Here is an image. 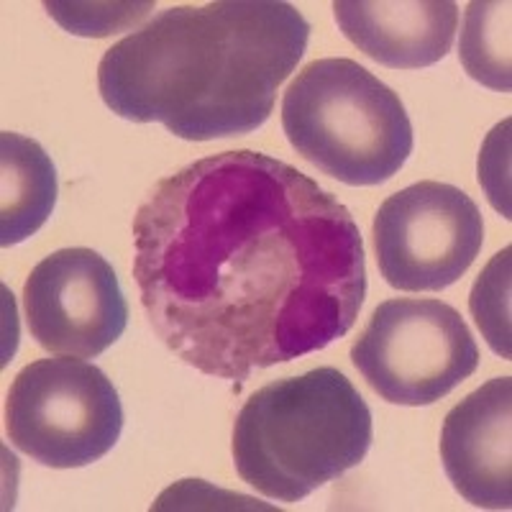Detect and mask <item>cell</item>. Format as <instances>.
I'll use <instances>...</instances> for the list:
<instances>
[{
	"label": "cell",
	"instance_id": "cell-1",
	"mask_svg": "<svg viewBox=\"0 0 512 512\" xmlns=\"http://www.w3.org/2000/svg\"><path fill=\"white\" fill-rule=\"evenodd\" d=\"M149 326L187 367L246 382L326 349L367 297L351 210L282 159L239 149L149 190L134 216Z\"/></svg>",
	"mask_w": 512,
	"mask_h": 512
},
{
	"label": "cell",
	"instance_id": "cell-2",
	"mask_svg": "<svg viewBox=\"0 0 512 512\" xmlns=\"http://www.w3.org/2000/svg\"><path fill=\"white\" fill-rule=\"evenodd\" d=\"M308 39L303 13L277 0L167 8L103 54L100 98L116 116L157 121L185 141L251 134Z\"/></svg>",
	"mask_w": 512,
	"mask_h": 512
},
{
	"label": "cell",
	"instance_id": "cell-3",
	"mask_svg": "<svg viewBox=\"0 0 512 512\" xmlns=\"http://www.w3.org/2000/svg\"><path fill=\"white\" fill-rule=\"evenodd\" d=\"M372 436V410L351 379L318 367L246 400L233 425V461L259 495L300 502L359 466Z\"/></svg>",
	"mask_w": 512,
	"mask_h": 512
},
{
	"label": "cell",
	"instance_id": "cell-4",
	"mask_svg": "<svg viewBox=\"0 0 512 512\" xmlns=\"http://www.w3.org/2000/svg\"><path fill=\"white\" fill-rule=\"evenodd\" d=\"M282 128L305 162L351 187L392 180L413 154L400 95L354 59L305 64L282 98Z\"/></svg>",
	"mask_w": 512,
	"mask_h": 512
},
{
	"label": "cell",
	"instance_id": "cell-5",
	"mask_svg": "<svg viewBox=\"0 0 512 512\" xmlns=\"http://www.w3.org/2000/svg\"><path fill=\"white\" fill-rule=\"evenodd\" d=\"M123 431V405L95 364L72 356L39 359L13 379L6 433L21 454L52 469L103 459Z\"/></svg>",
	"mask_w": 512,
	"mask_h": 512
},
{
	"label": "cell",
	"instance_id": "cell-6",
	"mask_svg": "<svg viewBox=\"0 0 512 512\" xmlns=\"http://www.w3.org/2000/svg\"><path fill=\"white\" fill-rule=\"evenodd\" d=\"M351 361L382 400L420 408L472 377L479 349L456 308L397 297L374 310L351 346Z\"/></svg>",
	"mask_w": 512,
	"mask_h": 512
},
{
	"label": "cell",
	"instance_id": "cell-7",
	"mask_svg": "<svg viewBox=\"0 0 512 512\" xmlns=\"http://www.w3.org/2000/svg\"><path fill=\"white\" fill-rule=\"evenodd\" d=\"M374 251L384 282L402 292H438L459 282L484 244L477 203L446 182H415L379 205Z\"/></svg>",
	"mask_w": 512,
	"mask_h": 512
},
{
	"label": "cell",
	"instance_id": "cell-8",
	"mask_svg": "<svg viewBox=\"0 0 512 512\" xmlns=\"http://www.w3.org/2000/svg\"><path fill=\"white\" fill-rule=\"evenodd\" d=\"M31 336L44 351L95 359L123 336L128 303L116 269L93 249H59L31 269L24 285Z\"/></svg>",
	"mask_w": 512,
	"mask_h": 512
},
{
	"label": "cell",
	"instance_id": "cell-9",
	"mask_svg": "<svg viewBox=\"0 0 512 512\" xmlns=\"http://www.w3.org/2000/svg\"><path fill=\"white\" fill-rule=\"evenodd\" d=\"M441 461L448 482L474 507H512V379L495 377L443 420Z\"/></svg>",
	"mask_w": 512,
	"mask_h": 512
},
{
	"label": "cell",
	"instance_id": "cell-10",
	"mask_svg": "<svg viewBox=\"0 0 512 512\" xmlns=\"http://www.w3.org/2000/svg\"><path fill=\"white\" fill-rule=\"evenodd\" d=\"M333 16L359 52L392 70L441 62L459 29L451 0H336Z\"/></svg>",
	"mask_w": 512,
	"mask_h": 512
},
{
	"label": "cell",
	"instance_id": "cell-11",
	"mask_svg": "<svg viewBox=\"0 0 512 512\" xmlns=\"http://www.w3.org/2000/svg\"><path fill=\"white\" fill-rule=\"evenodd\" d=\"M57 205V169L34 139L0 134V244L34 236Z\"/></svg>",
	"mask_w": 512,
	"mask_h": 512
},
{
	"label": "cell",
	"instance_id": "cell-12",
	"mask_svg": "<svg viewBox=\"0 0 512 512\" xmlns=\"http://www.w3.org/2000/svg\"><path fill=\"white\" fill-rule=\"evenodd\" d=\"M461 64L484 88H512L510 67V3L474 0L466 8L461 31Z\"/></svg>",
	"mask_w": 512,
	"mask_h": 512
},
{
	"label": "cell",
	"instance_id": "cell-13",
	"mask_svg": "<svg viewBox=\"0 0 512 512\" xmlns=\"http://www.w3.org/2000/svg\"><path fill=\"white\" fill-rule=\"evenodd\" d=\"M477 326L482 328L489 349L510 359V246L495 254L469 297Z\"/></svg>",
	"mask_w": 512,
	"mask_h": 512
}]
</instances>
